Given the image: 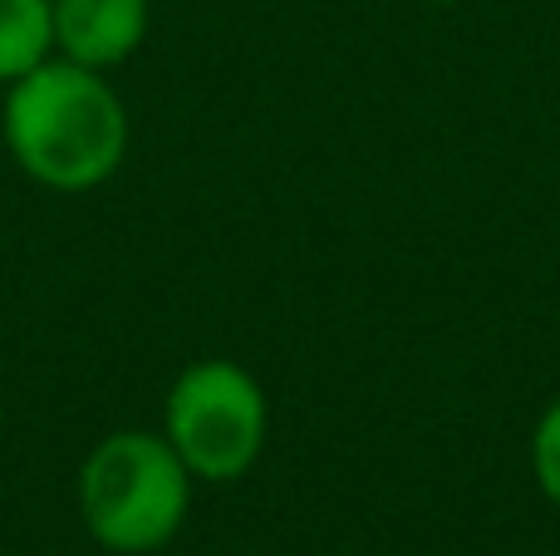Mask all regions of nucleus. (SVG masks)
Segmentation results:
<instances>
[{"label":"nucleus","instance_id":"obj_7","mask_svg":"<svg viewBox=\"0 0 560 556\" xmlns=\"http://www.w3.org/2000/svg\"><path fill=\"white\" fill-rule=\"evenodd\" d=\"M428 5H457V0H428Z\"/></svg>","mask_w":560,"mask_h":556},{"label":"nucleus","instance_id":"obj_6","mask_svg":"<svg viewBox=\"0 0 560 556\" xmlns=\"http://www.w3.org/2000/svg\"><path fill=\"white\" fill-rule=\"evenodd\" d=\"M532 473H536V488H541V498L560 508V399L546 404V414L536 419V433H532Z\"/></svg>","mask_w":560,"mask_h":556},{"label":"nucleus","instance_id":"obj_5","mask_svg":"<svg viewBox=\"0 0 560 556\" xmlns=\"http://www.w3.org/2000/svg\"><path fill=\"white\" fill-rule=\"evenodd\" d=\"M55 55V0H0V84Z\"/></svg>","mask_w":560,"mask_h":556},{"label":"nucleus","instance_id":"obj_3","mask_svg":"<svg viewBox=\"0 0 560 556\" xmlns=\"http://www.w3.org/2000/svg\"><path fill=\"white\" fill-rule=\"evenodd\" d=\"M271 433V404L236 360H192L167 390L163 439L197 483H236L256 468Z\"/></svg>","mask_w":560,"mask_h":556},{"label":"nucleus","instance_id":"obj_4","mask_svg":"<svg viewBox=\"0 0 560 556\" xmlns=\"http://www.w3.org/2000/svg\"><path fill=\"white\" fill-rule=\"evenodd\" d=\"M148 39V0H55V55L84 69L128 65Z\"/></svg>","mask_w":560,"mask_h":556},{"label":"nucleus","instance_id":"obj_2","mask_svg":"<svg viewBox=\"0 0 560 556\" xmlns=\"http://www.w3.org/2000/svg\"><path fill=\"white\" fill-rule=\"evenodd\" d=\"M192 473L153 429H118L89 449L79 468V518L114 556L163 552L192 508Z\"/></svg>","mask_w":560,"mask_h":556},{"label":"nucleus","instance_id":"obj_1","mask_svg":"<svg viewBox=\"0 0 560 556\" xmlns=\"http://www.w3.org/2000/svg\"><path fill=\"white\" fill-rule=\"evenodd\" d=\"M0 138L30 183L49 193H94L128 158V108L108 74L49 55L5 84Z\"/></svg>","mask_w":560,"mask_h":556}]
</instances>
